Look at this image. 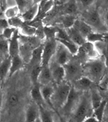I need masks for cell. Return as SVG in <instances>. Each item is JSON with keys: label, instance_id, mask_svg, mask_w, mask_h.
<instances>
[{"label": "cell", "instance_id": "1", "mask_svg": "<svg viewBox=\"0 0 108 122\" xmlns=\"http://www.w3.org/2000/svg\"><path fill=\"white\" fill-rule=\"evenodd\" d=\"M106 68L104 61L100 59L88 60L83 66V76L88 77L94 83H99L104 77Z\"/></svg>", "mask_w": 108, "mask_h": 122}, {"label": "cell", "instance_id": "2", "mask_svg": "<svg viewBox=\"0 0 108 122\" xmlns=\"http://www.w3.org/2000/svg\"><path fill=\"white\" fill-rule=\"evenodd\" d=\"M93 109L91 105L90 94L81 95L77 106L72 114V122H83L89 116L92 115Z\"/></svg>", "mask_w": 108, "mask_h": 122}, {"label": "cell", "instance_id": "3", "mask_svg": "<svg viewBox=\"0 0 108 122\" xmlns=\"http://www.w3.org/2000/svg\"><path fill=\"white\" fill-rule=\"evenodd\" d=\"M71 88L72 86L68 82H62L61 83L57 85V87L54 88L51 97V102L55 111L58 109H61L66 103Z\"/></svg>", "mask_w": 108, "mask_h": 122}, {"label": "cell", "instance_id": "4", "mask_svg": "<svg viewBox=\"0 0 108 122\" xmlns=\"http://www.w3.org/2000/svg\"><path fill=\"white\" fill-rule=\"evenodd\" d=\"M83 20L91 26L92 29H95L97 32L100 33L108 32L106 24L103 22L100 13L97 8L89 10L83 14Z\"/></svg>", "mask_w": 108, "mask_h": 122}, {"label": "cell", "instance_id": "5", "mask_svg": "<svg viewBox=\"0 0 108 122\" xmlns=\"http://www.w3.org/2000/svg\"><path fill=\"white\" fill-rule=\"evenodd\" d=\"M65 71V79L70 82H74L83 76V66L79 61L70 59L63 66Z\"/></svg>", "mask_w": 108, "mask_h": 122}, {"label": "cell", "instance_id": "6", "mask_svg": "<svg viewBox=\"0 0 108 122\" xmlns=\"http://www.w3.org/2000/svg\"><path fill=\"white\" fill-rule=\"evenodd\" d=\"M80 92H81L78 91L77 90H76L73 86H72L66 103L61 109L63 114L64 116H68L73 114L81 97V95L80 94Z\"/></svg>", "mask_w": 108, "mask_h": 122}, {"label": "cell", "instance_id": "7", "mask_svg": "<svg viewBox=\"0 0 108 122\" xmlns=\"http://www.w3.org/2000/svg\"><path fill=\"white\" fill-rule=\"evenodd\" d=\"M58 41L55 38L46 39V41L43 45V51L42 55V66L49 65L54 57L56 50Z\"/></svg>", "mask_w": 108, "mask_h": 122}, {"label": "cell", "instance_id": "8", "mask_svg": "<svg viewBox=\"0 0 108 122\" xmlns=\"http://www.w3.org/2000/svg\"><path fill=\"white\" fill-rule=\"evenodd\" d=\"M71 55H72L69 50L63 45L59 43V45L58 44L56 53L53 57H54V62L63 66L71 59Z\"/></svg>", "mask_w": 108, "mask_h": 122}, {"label": "cell", "instance_id": "9", "mask_svg": "<svg viewBox=\"0 0 108 122\" xmlns=\"http://www.w3.org/2000/svg\"><path fill=\"white\" fill-rule=\"evenodd\" d=\"M49 67L53 81H54L56 85H59L64 81L65 79V71L64 67L57 64L54 61L49 63Z\"/></svg>", "mask_w": 108, "mask_h": 122}, {"label": "cell", "instance_id": "10", "mask_svg": "<svg viewBox=\"0 0 108 122\" xmlns=\"http://www.w3.org/2000/svg\"><path fill=\"white\" fill-rule=\"evenodd\" d=\"M78 53L87 58L88 60L99 59V53L95 47L94 44L86 41L82 45L79 46Z\"/></svg>", "mask_w": 108, "mask_h": 122}, {"label": "cell", "instance_id": "11", "mask_svg": "<svg viewBox=\"0 0 108 122\" xmlns=\"http://www.w3.org/2000/svg\"><path fill=\"white\" fill-rule=\"evenodd\" d=\"M20 35L18 29L15 30L13 36L8 40L9 51L8 55L11 57L20 54V43H19Z\"/></svg>", "mask_w": 108, "mask_h": 122}, {"label": "cell", "instance_id": "12", "mask_svg": "<svg viewBox=\"0 0 108 122\" xmlns=\"http://www.w3.org/2000/svg\"><path fill=\"white\" fill-rule=\"evenodd\" d=\"M94 83L88 77L82 76L81 78H80L79 79L73 82V86L76 90H77L78 91H86L87 90L90 89L92 87Z\"/></svg>", "mask_w": 108, "mask_h": 122}, {"label": "cell", "instance_id": "13", "mask_svg": "<svg viewBox=\"0 0 108 122\" xmlns=\"http://www.w3.org/2000/svg\"><path fill=\"white\" fill-rule=\"evenodd\" d=\"M66 30L71 41L78 46H80L86 42L85 38L81 35V33L79 32V30L74 25L70 28L67 29Z\"/></svg>", "mask_w": 108, "mask_h": 122}, {"label": "cell", "instance_id": "14", "mask_svg": "<svg viewBox=\"0 0 108 122\" xmlns=\"http://www.w3.org/2000/svg\"><path fill=\"white\" fill-rule=\"evenodd\" d=\"M52 81H53V78H52V74H51L49 64L42 66L38 78V83L41 86L47 85H49Z\"/></svg>", "mask_w": 108, "mask_h": 122}, {"label": "cell", "instance_id": "15", "mask_svg": "<svg viewBox=\"0 0 108 122\" xmlns=\"http://www.w3.org/2000/svg\"><path fill=\"white\" fill-rule=\"evenodd\" d=\"M39 11V3L34 4L26 11H25L24 13L22 14L21 17L25 22H30L36 19Z\"/></svg>", "mask_w": 108, "mask_h": 122}, {"label": "cell", "instance_id": "16", "mask_svg": "<svg viewBox=\"0 0 108 122\" xmlns=\"http://www.w3.org/2000/svg\"><path fill=\"white\" fill-rule=\"evenodd\" d=\"M39 106L36 104H30L26 110L25 122H35L39 119Z\"/></svg>", "mask_w": 108, "mask_h": 122}, {"label": "cell", "instance_id": "17", "mask_svg": "<svg viewBox=\"0 0 108 122\" xmlns=\"http://www.w3.org/2000/svg\"><path fill=\"white\" fill-rule=\"evenodd\" d=\"M42 51L43 45H39L32 50L30 57V64L31 66L41 64Z\"/></svg>", "mask_w": 108, "mask_h": 122}, {"label": "cell", "instance_id": "18", "mask_svg": "<svg viewBox=\"0 0 108 122\" xmlns=\"http://www.w3.org/2000/svg\"><path fill=\"white\" fill-rule=\"evenodd\" d=\"M40 91H41L42 95L43 97L44 102L47 103L53 110H54V108L52 102H51V97L54 93V88L49 85L42 86L40 85Z\"/></svg>", "mask_w": 108, "mask_h": 122}, {"label": "cell", "instance_id": "19", "mask_svg": "<svg viewBox=\"0 0 108 122\" xmlns=\"http://www.w3.org/2000/svg\"><path fill=\"white\" fill-rule=\"evenodd\" d=\"M74 26L79 30V32L85 38H86L88 34L93 31V29L91 27V26H90L83 19H76Z\"/></svg>", "mask_w": 108, "mask_h": 122}, {"label": "cell", "instance_id": "20", "mask_svg": "<svg viewBox=\"0 0 108 122\" xmlns=\"http://www.w3.org/2000/svg\"><path fill=\"white\" fill-rule=\"evenodd\" d=\"M23 65V62L20 54L11 57V66H10L8 76L11 77L13 76L15 72L22 68Z\"/></svg>", "mask_w": 108, "mask_h": 122}, {"label": "cell", "instance_id": "21", "mask_svg": "<svg viewBox=\"0 0 108 122\" xmlns=\"http://www.w3.org/2000/svg\"><path fill=\"white\" fill-rule=\"evenodd\" d=\"M11 62V57L8 56L0 64V80L3 82L8 76Z\"/></svg>", "mask_w": 108, "mask_h": 122}, {"label": "cell", "instance_id": "22", "mask_svg": "<svg viewBox=\"0 0 108 122\" xmlns=\"http://www.w3.org/2000/svg\"><path fill=\"white\" fill-rule=\"evenodd\" d=\"M30 93H31L32 100L34 101L35 104H36L37 106L44 105V101L42 95L41 91H40V85L39 84L37 83L36 85H34V87L32 88Z\"/></svg>", "mask_w": 108, "mask_h": 122}, {"label": "cell", "instance_id": "23", "mask_svg": "<svg viewBox=\"0 0 108 122\" xmlns=\"http://www.w3.org/2000/svg\"><path fill=\"white\" fill-rule=\"evenodd\" d=\"M90 99L91 105L92 107L93 110L97 108L103 101L102 96L100 95L99 92L96 88L92 87L90 89Z\"/></svg>", "mask_w": 108, "mask_h": 122}, {"label": "cell", "instance_id": "24", "mask_svg": "<svg viewBox=\"0 0 108 122\" xmlns=\"http://www.w3.org/2000/svg\"><path fill=\"white\" fill-rule=\"evenodd\" d=\"M36 27L28 24V23L24 22V24L18 29L19 33L23 36L32 37L35 36L36 32Z\"/></svg>", "mask_w": 108, "mask_h": 122}, {"label": "cell", "instance_id": "25", "mask_svg": "<svg viewBox=\"0 0 108 122\" xmlns=\"http://www.w3.org/2000/svg\"><path fill=\"white\" fill-rule=\"evenodd\" d=\"M39 111V118L40 122H54L53 114L50 111L47 110L43 105L38 106Z\"/></svg>", "mask_w": 108, "mask_h": 122}, {"label": "cell", "instance_id": "26", "mask_svg": "<svg viewBox=\"0 0 108 122\" xmlns=\"http://www.w3.org/2000/svg\"><path fill=\"white\" fill-rule=\"evenodd\" d=\"M106 36L104 33H100L98 32H92L88 34L85 38L86 41L90 42L92 43H95L98 42L106 41Z\"/></svg>", "mask_w": 108, "mask_h": 122}, {"label": "cell", "instance_id": "27", "mask_svg": "<svg viewBox=\"0 0 108 122\" xmlns=\"http://www.w3.org/2000/svg\"><path fill=\"white\" fill-rule=\"evenodd\" d=\"M57 41L61 43V45L66 47L69 50L72 55H76L78 51L79 46L76 45L75 43L72 41H66V40H56Z\"/></svg>", "mask_w": 108, "mask_h": 122}, {"label": "cell", "instance_id": "28", "mask_svg": "<svg viewBox=\"0 0 108 122\" xmlns=\"http://www.w3.org/2000/svg\"><path fill=\"white\" fill-rule=\"evenodd\" d=\"M106 101H106V100H103L102 102H101V104L97 108H95V109L93 110V116L95 117L97 120H99L101 122H103L104 110H105Z\"/></svg>", "mask_w": 108, "mask_h": 122}, {"label": "cell", "instance_id": "29", "mask_svg": "<svg viewBox=\"0 0 108 122\" xmlns=\"http://www.w3.org/2000/svg\"><path fill=\"white\" fill-rule=\"evenodd\" d=\"M16 3L20 10V13L22 14L34 5L33 0H16Z\"/></svg>", "mask_w": 108, "mask_h": 122}, {"label": "cell", "instance_id": "30", "mask_svg": "<svg viewBox=\"0 0 108 122\" xmlns=\"http://www.w3.org/2000/svg\"><path fill=\"white\" fill-rule=\"evenodd\" d=\"M77 9L75 0H70L64 7V13L65 15H74L77 11Z\"/></svg>", "mask_w": 108, "mask_h": 122}, {"label": "cell", "instance_id": "31", "mask_svg": "<svg viewBox=\"0 0 108 122\" xmlns=\"http://www.w3.org/2000/svg\"><path fill=\"white\" fill-rule=\"evenodd\" d=\"M42 67V66L41 64L36 65L32 67L31 74H30V78H31V80L34 85L38 83V78L39 76L40 72L41 71Z\"/></svg>", "mask_w": 108, "mask_h": 122}, {"label": "cell", "instance_id": "32", "mask_svg": "<svg viewBox=\"0 0 108 122\" xmlns=\"http://www.w3.org/2000/svg\"><path fill=\"white\" fill-rule=\"evenodd\" d=\"M76 20L73 15H66L62 19L63 25L66 29L72 27L74 25Z\"/></svg>", "mask_w": 108, "mask_h": 122}, {"label": "cell", "instance_id": "33", "mask_svg": "<svg viewBox=\"0 0 108 122\" xmlns=\"http://www.w3.org/2000/svg\"><path fill=\"white\" fill-rule=\"evenodd\" d=\"M20 13V10H19L18 7L17 6H11V7H8V8L6 9L4 11V17L7 19H10V18H13L17 16H18Z\"/></svg>", "mask_w": 108, "mask_h": 122}, {"label": "cell", "instance_id": "34", "mask_svg": "<svg viewBox=\"0 0 108 122\" xmlns=\"http://www.w3.org/2000/svg\"><path fill=\"white\" fill-rule=\"evenodd\" d=\"M7 20L9 26L13 27L16 29L20 28L25 22L23 20V19H22V17H18V16L10 18V19H7Z\"/></svg>", "mask_w": 108, "mask_h": 122}, {"label": "cell", "instance_id": "35", "mask_svg": "<svg viewBox=\"0 0 108 122\" xmlns=\"http://www.w3.org/2000/svg\"><path fill=\"white\" fill-rule=\"evenodd\" d=\"M58 27L51 26L44 27V32L46 39H53L56 38Z\"/></svg>", "mask_w": 108, "mask_h": 122}, {"label": "cell", "instance_id": "36", "mask_svg": "<svg viewBox=\"0 0 108 122\" xmlns=\"http://www.w3.org/2000/svg\"><path fill=\"white\" fill-rule=\"evenodd\" d=\"M56 40H66V41H71L70 37L68 36L66 29L58 28L56 34Z\"/></svg>", "mask_w": 108, "mask_h": 122}, {"label": "cell", "instance_id": "37", "mask_svg": "<svg viewBox=\"0 0 108 122\" xmlns=\"http://www.w3.org/2000/svg\"><path fill=\"white\" fill-rule=\"evenodd\" d=\"M16 29H17L14 28L13 27L8 26L4 29L1 35H3V36L4 39L9 40L13 36V34H14V32H15Z\"/></svg>", "mask_w": 108, "mask_h": 122}, {"label": "cell", "instance_id": "38", "mask_svg": "<svg viewBox=\"0 0 108 122\" xmlns=\"http://www.w3.org/2000/svg\"><path fill=\"white\" fill-rule=\"evenodd\" d=\"M8 51H9L8 40L6 39L0 40V53L8 55Z\"/></svg>", "mask_w": 108, "mask_h": 122}, {"label": "cell", "instance_id": "39", "mask_svg": "<svg viewBox=\"0 0 108 122\" xmlns=\"http://www.w3.org/2000/svg\"><path fill=\"white\" fill-rule=\"evenodd\" d=\"M19 102V96L17 95V93H13L11 94L9 97L8 100V104L9 106L11 107L16 106Z\"/></svg>", "mask_w": 108, "mask_h": 122}, {"label": "cell", "instance_id": "40", "mask_svg": "<svg viewBox=\"0 0 108 122\" xmlns=\"http://www.w3.org/2000/svg\"><path fill=\"white\" fill-rule=\"evenodd\" d=\"M8 26H9V24L8 22L7 19L0 17V34H2L4 29Z\"/></svg>", "mask_w": 108, "mask_h": 122}, {"label": "cell", "instance_id": "41", "mask_svg": "<svg viewBox=\"0 0 108 122\" xmlns=\"http://www.w3.org/2000/svg\"><path fill=\"white\" fill-rule=\"evenodd\" d=\"M95 0H80L81 4L83 8H88L92 5Z\"/></svg>", "mask_w": 108, "mask_h": 122}, {"label": "cell", "instance_id": "42", "mask_svg": "<svg viewBox=\"0 0 108 122\" xmlns=\"http://www.w3.org/2000/svg\"><path fill=\"white\" fill-rule=\"evenodd\" d=\"M83 122H101L99 120H98L95 117L92 115L90 116L87 117V118H85V120H83Z\"/></svg>", "mask_w": 108, "mask_h": 122}, {"label": "cell", "instance_id": "43", "mask_svg": "<svg viewBox=\"0 0 108 122\" xmlns=\"http://www.w3.org/2000/svg\"><path fill=\"white\" fill-rule=\"evenodd\" d=\"M103 55H104V64H105L106 67L108 68V53L105 51V48H104V50H103Z\"/></svg>", "mask_w": 108, "mask_h": 122}, {"label": "cell", "instance_id": "44", "mask_svg": "<svg viewBox=\"0 0 108 122\" xmlns=\"http://www.w3.org/2000/svg\"><path fill=\"white\" fill-rule=\"evenodd\" d=\"M106 118V120H108V101H106V106H105V110H104V115L103 121Z\"/></svg>", "mask_w": 108, "mask_h": 122}, {"label": "cell", "instance_id": "45", "mask_svg": "<svg viewBox=\"0 0 108 122\" xmlns=\"http://www.w3.org/2000/svg\"><path fill=\"white\" fill-rule=\"evenodd\" d=\"M105 24H106V25L107 30H108V11L106 13V17H105Z\"/></svg>", "mask_w": 108, "mask_h": 122}, {"label": "cell", "instance_id": "46", "mask_svg": "<svg viewBox=\"0 0 108 122\" xmlns=\"http://www.w3.org/2000/svg\"><path fill=\"white\" fill-rule=\"evenodd\" d=\"M106 47H105V51L108 53V36H106Z\"/></svg>", "mask_w": 108, "mask_h": 122}, {"label": "cell", "instance_id": "47", "mask_svg": "<svg viewBox=\"0 0 108 122\" xmlns=\"http://www.w3.org/2000/svg\"><path fill=\"white\" fill-rule=\"evenodd\" d=\"M59 115V119H60V122H66L65 120H64V119L63 118H62L61 116L59 115V114H58Z\"/></svg>", "mask_w": 108, "mask_h": 122}, {"label": "cell", "instance_id": "48", "mask_svg": "<svg viewBox=\"0 0 108 122\" xmlns=\"http://www.w3.org/2000/svg\"><path fill=\"white\" fill-rule=\"evenodd\" d=\"M103 1V3L104 5L108 6V0H102Z\"/></svg>", "mask_w": 108, "mask_h": 122}, {"label": "cell", "instance_id": "49", "mask_svg": "<svg viewBox=\"0 0 108 122\" xmlns=\"http://www.w3.org/2000/svg\"><path fill=\"white\" fill-rule=\"evenodd\" d=\"M1 103H2V95L0 93V108H1Z\"/></svg>", "mask_w": 108, "mask_h": 122}, {"label": "cell", "instance_id": "50", "mask_svg": "<svg viewBox=\"0 0 108 122\" xmlns=\"http://www.w3.org/2000/svg\"><path fill=\"white\" fill-rule=\"evenodd\" d=\"M52 1H53L54 2V3H58L59 2L58 0H52Z\"/></svg>", "mask_w": 108, "mask_h": 122}, {"label": "cell", "instance_id": "51", "mask_svg": "<svg viewBox=\"0 0 108 122\" xmlns=\"http://www.w3.org/2000/svg\"><path fill=\"white\" fill-rule=\"evenodd\" d=\"M40 122V120H39V119H38V120H37V121H36V122Z\"/></svg>", "mask_w": 108, "mask_h": 122}, {"label": "cell", "instance_id": "52", "mask_svg": "<svg viewBox=\"0 0 108 122\" xmlns=\"http://www.w3.org/2000/svg\"><path fill=\"white\" fill-rule=\"evenodd\" d=\"M1 10H2V9H1V8L0 7V13H1Z\"/></svg>", "mask_w": 108, "mask_h": 122}, {"label": "cell", "instance_id": "53", "mask_svg": "<svg viewBox=\"0 0 108 122\" xmlns=\"http://www.w3.org/2000/svg\"><path fill=\"white\" fill-rule=\"evenodd\" d=\"M1 81L0 80V88H1Z\"/></svg>", "mask_w": 108, "mask_h": 122}, {"label": "cell", "instance_id": "54", "mask_svg": "<svg viewBox=\"0 0 108 122\" xmlns=\"http://www.w3.org/2000/svg\"><path fill=\"white\" fill-rule=\"evenodd\" d=\"M1 13H0V17H1Z\"/></svg>", "mask_w": 108, "mask_h": 122}, {"label": "cell", "instance_id": "55", "mask_svg": "<svg viewBox=\"0 0 108 122\" xmlns=\"http://www.w3.org/2000/svg\"><path fill=\"white\" fill-rule=\"evenodd\" d=\"M0 4H1V0H0ZM0 7H1V6H0Z\"/></svg>", "mask_w": 108, "mask_h": 122}]
</instances>
